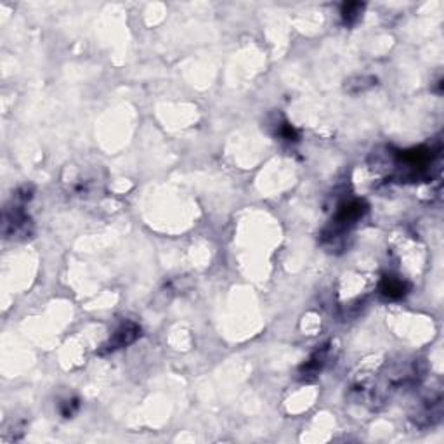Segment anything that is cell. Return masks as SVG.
Wrapping results in <instances>:
<instances>
[{
  "instance_id": "cell-1",
  "label": "cell",
  "mask_w": 444,
  "mask_h": 444,
  "mask_svg": "<svg viewBox=\"0 0 444 444\" xmlns=\"http://www.w3.org/2000/svg\"><path fill=\"white\" fill-rule=\"evenodd\" d=\"M438 151L432 146H420L413 150L397 151L394 155L396 170L399 179H410V181H418V179L428 177L431 175V167L434 165L438 158Z\"/></svg>"
},
{
  "instance_id": "cell-2",
  "label": "cell",
  "mask_w": 444,
  "mask_h": 444,
  "mask_svg": "<svg viewBox=\"0 0 444 444\" xmlns=\"http://www.w3.org/2000/svg\"><path fill=\"white\" fill-rule=\"evenodd\" d=\"M366 212H368V205L363 200L344 201V204L338 206L337 212H335L328 228L323 233V240L333 241L345 236L357 224V221L363 219Z\"/></svg>"
},
{
  "instance_id": "cell-3",
  "label": "cell",
  "mask_w": 444,
  "mask_h": 444,
  "mask_svg": "<svg viewBox=\"0 0 444 444\" xmlns=\"http://www.w3.org/2000/svg\"><path fill=\"white\" fill-rule=\"evenodd\" d=\"M443 418V397L441 394L431 396V399L423 401L418 408L410 415V420L416 427H432Z\"/></svg>"
},
{
  "instance_id": "cell-4",
  "label": "cell",
  "mask_w": 444,
  "mask_h": 444,
  "mask_svg": "<svg viewBox=\"0 0 444 444\" xmlns=\"http://www.w3.org/2000/svg\"><path fill=\"white\" fill-rule=\"evenodd\" d=\"M139 337H141V326L135 325V323H132V321L123 323L122 326H118V328L113 332L110 340L103 345L101 354L115 353V350L127 348V345L134 344Z\"/></svg>"
},
{
  "instance_id": "cell-5",
  "label": "cell",
  "mask_w": 444,
  "mask_h": 444,
  "mask_svg": "<svg viewBox=\"0 0 444 444\" xmlns=\"http://www.w3.org/2000/svg\"><path fill=\"white\" fill-rule=\"evenodd\" d=\"M32 221L23 212L21 206H14L13 210H7L4 216V235L6 236H28Z\"/></svg>"
},
{
  "instance_id": "cell-6",
  "label": "cell",
  "mask_w": 444,
  "mask_h": 444,
  "mask_svg": "<svg viewBox=\"0 0 444 444\" xmlns=\"http://www.w3.org/2000/svg\"><path fill=\"white\" fill-rule=\"evenodd\" d=\"M330 356V348L328 345H321L311 354L309 360L306 361L299 370V375H301L302 380H313L321 373V370L325 368L326 361H328Z\"/></svg>"
},
{
  "instance_id": "cell-7",
  "label": "cell",
  "mask_w": 444,
  "mask_h": 444,
  "mask_svg": "<svg viewBox=\"0 0 444 444\" xmlns=\"http://www.w3.org/2000/svg\"><path fill=\"white\" fill-rule=\"evenodd\" d=\"M408 283L403 282L401 278L396 276H384V279L380 282V294L384 295L389 301H397V299H403L408 294Z\"/></svg>"
},
{
  "instance_id": "cell-8",
  "label": "cell",
  "mask_w": 444,
  "mask_h": 444,
  "mask_svg": "<svg viewBox=\"0 0 444 444\" xmlns=\"http://www.w3.org/2000/svg\"><path fill=\"white\" fill-rule=\"evenodd\" d=\"M363 11H365V4L348 2L342 6V18H344V21L348 23V25H353V23H356L357 19L361 18Z\"/></svg>"
},
{
  "instance_id": "cell-9",
  "label": "cell",
  "mask_w": 444,
  "mask_h": 444,
  "mask_svg": "<svg viewBox=\"0 0 444 444\" xmlns=\"http://www.w3.org/2000/svg\"><path fill=\"white\" fill-rule=\"evenodd\" d=\"M375 79H373V77H357V79H354V80H348L345 82V89H349V87H353V85H356V92H360V91H365V89H370V87H373V85H375Z\"/></svg>"
},
{
  "instance_id": "cell-10",
  "label": "cell",
  "mask_w": 444,
  "mask_h": 444,
  "mask_svg": "<svg viewBox=\"0 0 444 444\" xmlns=\"http://www.w3.org/2000/svg\"><path fill=\"white\" fill-rule=\"evenodd\" d=\"M77 410H79V401L77 399H66L61 403V406H60L61 415H63L65 418H72Z\"/></svg>"
},
{
  "instance_id": "cell-11",
  "label": "cell",
  "mask_w": 444,
  "mask_h": 444,
  "mask_svg": "<svg viewBox=\"0 0 444 444\" xmlns=\"http://www.w3.org/2000/svg\"><path fill=\"white\" fill-rule=\"evenodd\" d=\"M279 135H282L285 141H297L299 139V134L297 131H295L294 127L290 126V123H283V126H279Z\"/></svg>"
}]
</instances>
